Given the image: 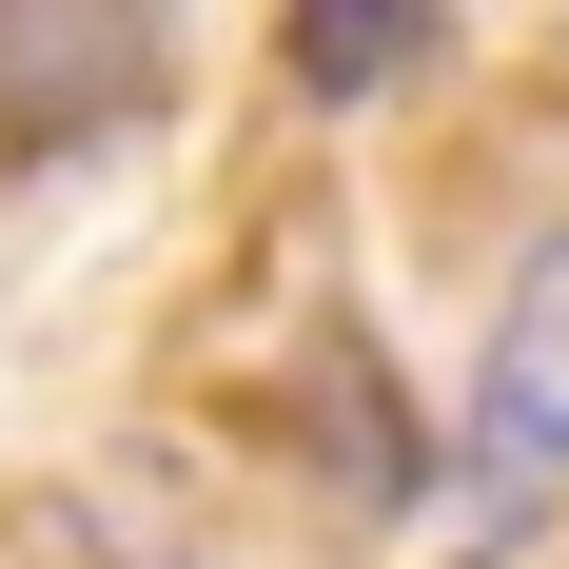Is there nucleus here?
I'll return each mask as SVG.
<instances>
[{
    "instance_id": "obj_3",
    "label": "nucleus",
    "mask_w": 569,
    "mask_h": 569,
    "mask_svg": "<svg viewBox=\"0 0 569 569\" xmlns=\"http://www.w3.org/2000/svg\"><path fill=\"white\" fill-rule=\"evenodd\" d=\"M295 79L315 99H393V79H432V20L412 0H315L295 20Z\"/></svg>"
},
{
    "instance_id": "obj_1",
    "label": "nucleus",
    "mask_w": 569,
    "mask_h": 569,
    "mask_svg": "<svg viewBox=\"0 0 569 569\" xmlns=\"http://www.w3.org/2000/svg\"><path fill=\"white\" fill-rule=\"evenodd\" d=\"M471 491H452V511H432V530H452V569H511L530 550V511H550V491H569V276L550 295H511V335H491V412H471Z\"/></svg>"
},
{
    "instance_id": "obj_2",
    "label": "nucleus",
    "mask_w": 569,
    "mask_h": 569,
    "mask_svg": "<svg viewBox=\"0 0 569 569\" xmlns=\"http://www.w3.org/2000/svg\"><path fill=\"white\" fill-rule=\"evenodd\" d=\"M118 118H158V40L118 0H0V158H79Z\"/></svg>"
}]
</instances>
